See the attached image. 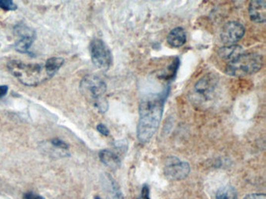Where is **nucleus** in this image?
I'll list each match as a JSON object with an SVG mask.
<instances>
[{
    "label": "nucleus",
    "mask_w": 266,
    "mask_h": 199,
    "mask_svg": "<svg viewBox=\"0 0 266 199\" xmlns=\"http://www.w3.org/2000/svg\"><path fill=\"white\" fill-rule=\"evenodd\" d=\"M244 199H266V196L264 194H251Z\"/></svg>",
    "instance_id": "obj_22"
},
{
    "label": "nucleus",
    "mask_w": 266,
    "mask_h": 199,
    "mask_svg": "<svg viewBox=\"0 0 266 199\" xmlns=\"http://www.w3.org/2000/svg\"><path fill=\"white\" fill-rule=\"evenodd\" d=\"M179 66V59L178 58H175L172 63L167 68V73H165L162 78L166 79V80H171L174 79V76L177 75L178 68Z\"/></svg>",
    "instance_id": "obj_16"
},
{
    "label": "nucleus",
    "mask_w": 266,
    "mask_h": 199,
    "mask_svg": "<svg viewBox=\"0 0 266 199\" xmlns=\"http://www.w3.org/2000/svg\"><path fill=\"white\" fill-rule=\"evenodd\" d=\"M99 159L102 164L113 170H116L121 165V161L118 156L108 149H103L99 152Z\"/></svg>",
    "instance_id": "obj_13"
},
{
    "label": "nucleus",
    "mask_w": 266,
    "mask_h": 199,
    "mask_svg": "<svg viewBox=\"0 0 266 199\" xmlns=\"http://www.w3.org/2000/svg\"><path fill=\"white\" fill-rule=\"evenodd\" d=\"M263 66V56L255 52L243 53L229 62L225 68L226 75L234 77H243L257 73Z\"/></svg>",
    "instance_id": "obj_3"
},
{
    "label": "nucleus",
    "mask_w": 266,
    "mask_h": 199,
    "mask_svg": "<svg viewBox=\"0 0 266 199\" xmlns=\"http://www.w3.org/2000/svg\"><path fill=\"white\" fill-rule=\"evenodd\" d=\"M246 29L242 24L237 21L226 23L220 33V38L225 46L237 44L244 37Z\"/></svg>",
    "instance_id": "obj_8"
},
{
    "label": "nucleus",
    "mask_w": 266,
    "mask_h": 199,
    "mask_svg": "<svg viewBox=\"0 0 266 199\" xmlns=\"http://www.w3.org/2000/svg\"><path fill=\"white\" fill-rule=\"evenodd\" d=\"M168 94L167 88L162 94L147 96L141 100L137 129V138L140 143L149 142L159 129Z\"/></svg>",
    "instance_id": "obj_1"
},
{
    "label": "nucleus",
    "mask_w": 266,
    "mask_h": 199,
    "mask_svg": "<svg viewBox=\"0 0 266 199\" xmlns=\"http://www.w3.org/2000/svg\"><path fill=\"white\" fill-rule=\"evenodd\" d=\"M250 19L255 24L266 21V0H251L248 6Z\"/></svg>",
    "instance_id": "obj_10"
},
{
    "label": "nucleus",
    "mask_w": 266,
    "mask_h": 199,
    "mask_svg": "<svg viewBox=\"0 0 266 199\" xmlns=\"http://www.w3.org/2000/svg\"><path fill=\"white\" fill-rule=\"evenodd\" d=\"M190 166L188 163L176 157L167 159L164 165V173L171 181H181L189 175Z\"/></svg>",
    "instance_id": "obj_7"
},
{
    "label": "nucleus",
    "mask_w": 266,
    "mask_h": 199,
    "mask_svg": "<svg viewBox=\"0 0 266 199\" xmlns=\"http://www.w3.org/2000/svg\"><path fill=\"white\" fill-rule=\"evenodd\" d=\"M97 131L101 133L102 135L108 136L109 135V130L104 124H98L96 127Z\"/></svg>",
    "instance_id": "obj_20"
},
{
    "label": "nucleus",
    "mask_w": 266,
    "mask_h": 199,
    "mask_svg": "<svg viewBox=\"0 0 266 199\" xmlns=\"http://www.w3.org/2000/svg\"><path fill=\"white\" fill-rule=\"evenodd\" d=\"M89 52L94 66L107 70L113 63V55L109 47L102 39L93 38L89 44Z\"/></svg>",
    "instance_id": "obj_6"
},
{
    "label": "nucleus",
    "mask_w": 266,
    "mask_h": 199,
    "mask_svg": "<svg viewBox=\"0 0 266 199\" xmlns=\"http://www.w3.org/2000/svg\"><path fill=\"white\" fill-rule=\"evenodd\" d=\"M140 199H150V189L148 185H143Z\"/></svg>",
    "instance_id": "obj_19"
},
{
    "label": "nucleus",
    "mask_w": 266,
    "mask_h": 199,
    "mask_svg": "<svg viewBox=\"0 0 266 199\" xmlns=\"http://www.w3.org/2000/svg\"><path fill=\"white\" fill-rule=\"evenodd\" d=\"M216 199H237V191L233 187H222L217 191Z\"/></svg>",
    "instance_id": "obj_15"
},
{
    "label": "nucleus",
    "mask_w": 266,
    "mask_h": 199,
    "mask_svg": "<svg viewBox=\"0 0 266 199\" xmlns=\"http://www.w3.org/2000/svg\"><path fill=\"white\" fill-rule=\"evenodd\" d=\"M64 64V59L61 57H51L47 59L44 64V69L46 72L48 77H53L56 72L59 70V68L63 66Z\"/></svg>",
    "instance_id": "obj_14"
},
{
    "label": "nucleus",
    "mask_w": 266,
    "mask_h": 199,
    "mask_svg": "<svg viewBox=\"0 0 266 199\" xmlns=\"http://www.w3.org/2000/svg\"><path fill=\"white\" fill-rule=\"evenodd\" d=\"M8 70L20 83L27 87H37L50 79L44 67L38 63H25L19 60L8 62Z\"/></svg>",
    "instance_id": "obj_2"
},
{
    "label": "nucleus",
    "mask_w": 266,
    "mask_h": 199,
    "mask_svg": "<svg viewBox=\"0 0 266 199\" xmlns=\"http://www.w3.org/2000/svg\"><path fill=\"white\" fill-rule=\"evenodd\" d=\"M219 84L217 74H205L194 84L191 93L192 100L197 104L203 105L213 99Z\"/></svg>",
    "instance_id": "obj_5"
},
{
    "label": "nucleus",
    "mask_w": 266,
    "mask_h": 199,
    "mask_svg": "<svg viewBox=\"0 0 266 199\" xmlns=\"http://www.w3.org/2000/svg\"><path fill=\"white\" fill-rule=\"evenodd\" d=\"M0 8L6 11H14L17 9V6L13 0H0Z\"/></svg>",
    "instance_id": "obj_17"
},
{
    "label": "nucleus",
    "mask_w": 266,
    "mask_h": 199,
    "mask_svg": "<svg viewBox=\"0 0 266 199\" xmlns=\"http://www.w3.org/2000/svg\"><path fill=\"white\" fill-rule=\"evenodd\" d=\"M219 56L221 59L229 62L238 57L241 54L244 53L242 47L237 44H233L229 46H224L219 49Z\"/></svg>",
    "instance_id": "obj_12"
},
{
    "label": "nucleus",
    "mask_w": 266,
    "mask_h": 199,
    "mask_svg": "<svg viewBox=\"0 0 266 199\" xmlns=\"http://www.w3.org/2000/svg\"><path fill=\"white\" fill-rule=\"evenodd\" d=\"M24 199H44V198L33 192H27L24 195Z\"/></svg>",
    "instance_id": "obj_21"
},
{
    "label": "nucleus",
    "mask_w": 266,
    "mask_h": 199,
    "mask_svg": "<svg viewBox=\"0 0 266 199\" xmlns=\"http://www.w3.org/2000/svg\"><path fill=\"white\" fill-rule=\"evenodd\" d=\"M15 33L18 39L15 42L14 48L17 52L20 53L26 54L29 52V49L32 46L36 34L32 28L26 25H17L14 28Z\"/></svg>",
    "instance_id": "obj_9"
},
{
    "label": "nucleus",
    "mask_w": 266,
    "mask_h": 199,
    "mask_svg": "<svg viewBox=\"0 0 266 199\" xmlns=\"http://www.w3.org/2000/svg\"><path fill=\"white\" fill-rule=\"evenodd\" d=\"M94 199H101V198H100L99 196H95Z\"/></svg>",
    "instance_id": "obj_24"
},
{
    "label": "nucleus",
    "mask_w": 266,
    "mask_h": 199,
    "mask_svg": "<svg viewBox=\"0 0 266 199\" xmlns=\"http://www.w3.org/2000/svg\"><path fill=\"white\" fill-rule=\"evenodd\" d=\"M51 144L55 148L62 149V150H67L69 149L68 144L66 143L64 141L60 138H54L51 140Z\"/></svg>",
    "instance_id": "obj_18"
},
{
    "label": "nucleus",
    "mask_w": 266,
    "mask_h": 199,
    "mask_svg": "<svg viewBox=\"0 0 266 199\" xmlns=\"http://www.w3.org/2000/svg\"><path fill=\"white\" fill-rule=\"evenodd\" d=\"M80 88L82 94L92 101L101 112L107 111L108 103L104 98L107 86L101 78L94 75H87L82 79Z\"/></svg>",
    "instance_id": "obj_4"
},
{
    "label": "nucleus",
    "mask_w": 266,
    "mask_h": 199,
    "mask_svg": "<svg viewBox=\"0 0 266 199\" xmlns=\"http://www.w3.org/2000/svg\"><path fill=\"white\" fill-rule=\"evenodd\" d=\"M8 91H9V87H8L7 86H0V98L6 96V94H7Z\"/></svg>",
    "instance_id": "obj_23"
},
{
    "label": "nucleus",
    "mask_w": 266,
    "mask_h": 199,
    "mask_svg": "<svg viewBox=\"0 0 266 199\" xmlns=\"http://www.w3.org/2000/svg\"><path fill=\"white\" fill-rule=\"evenodd\" d=\"M187 41V34L181 27L174 28L167 36V42L173 48H180Z\"/></svg>",
    "instance_id": "obj_11"
}]
</instances>
